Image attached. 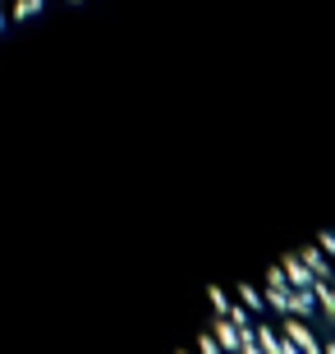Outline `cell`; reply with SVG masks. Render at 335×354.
<instances>
[{"instance_id":"1","label":"cell","mask_w":335,"mask_h":354,"mask_svg":"<svg viewBox=\"0 0 335 354\" xmlns=\"http://www.w3.org/2000/svg\"><path fill=\"white\" fill-rule=\"evenodd\" d=\"M51 5H60V0H0V41L19 32L23 24H32L37 14H46Z\"/></svg>"}]
</instances>
